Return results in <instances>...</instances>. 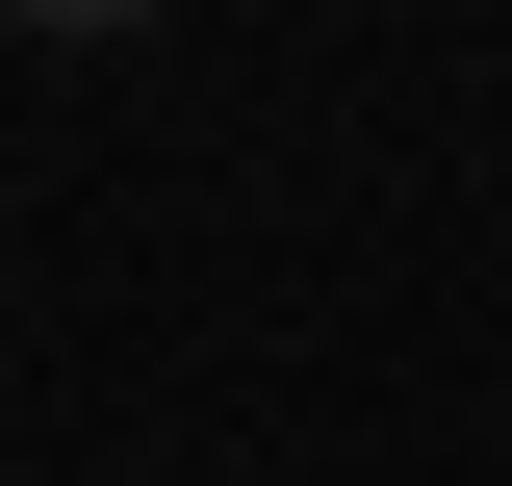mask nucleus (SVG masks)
Returning a JSON list of instances; mask_svg holds the SVG:
<instances>
[{
    "label": "nucleus",
    "mask_w": 512,
    "mask_h": 486,
    "mask_svg": "<svg viewBox=\"0 0 512 486\" xmlns=\"http://www.w3.org/2000/svg\"><path fill=\"white\" fill-rule=\"evenodd\" d=\"M26 26H154V0H26Z\"/></svg>",
    "instance_id": "1"
}]
</instances>
